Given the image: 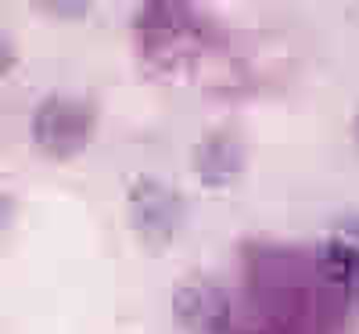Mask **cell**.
I'll use <instances>...</instances> for the list:
<instances>
[{
	"instance_id": "1",
	"label": "cell",
	"mask_w": 359,
	"mask_h": 334,
	"mask_svg": "<svg viewBox=\"0 0 359 334\" xmlns=\"http://www.w3.org/2000/svg\"><path fill=\"white\" fill-rule=\"evenodd\" d=\"M29 133H33V144L43 159L72 162L90 147V140L97 133V108L86 98L50 94L33 108Z\"/></svg>"
},
{
	"instance_id": "2",
	"label": "cell",
	"mask_w": 359,
	"mask_h": 334,
	"mask_svg": "<svg viewBox=\"0 0 359 334\" xmlns=\"http://www.w3.org/2000/svg\"><path fill=\"white\" fill-rule=\"evenodd\" d=\"M126 220L130 230L147 252H165L187 223V201L172 184L158 176H137L126 191Z\"/></svg>"
},
{
	"instance_id": "3",
	"label": "cell",
	"mask_w": 359,
	"mask_h": 334,
	"mask_svg": "<svg viewBox=\"0 0 359 334\" xmlns=\"http://www.w3.org/2000/svg\"><path fill=\"white\" fill-rule=\"evenodd\" d=\"M172 320L184 334H230V298L216 281L184 277L172 288Z\"/></svg>"
},
{
	"instance_id": "4",
	"label": "cell",
	"mask_w": 359,
	"mask_h": 334,
	"mask_svg": "<svg viewBox=\"0 0 359 334\" xmlns=\"http://www.w3.org/2000/svg\"><path fill=\"white\" fill-rule=\"evenodd\" d=\"M194 176L201 180V187L208 191H226L241 180L245 166H248V151L245 140L237 137L233 130H208L191 155Z\"/></svg>"
},
{
	"instance_id": "5",
	"label": "cell",
	"mask_w": 359,
	"mask_h": 334,
	"mask_svg": "<svg viewBox=\"0 0 359 334\" xmlns=\"http://www.w3.org/2000/svg\"><path fill=\"white\" fill-rule=\"evenodd\" d=\"M316 269L323 284H331L345 298L348 313H359V248L334 234L323 237L316 245Z\"/></svg>"
},
{
	"instance_id": "6",
	"label": "cell",
	"mask_w": 359,
	"mask_h": 334,
	"mask_svg": "<svg viewBox=\"0 0 359 334\" xmlns=\"http://www.w3.org/2000/svg\"><path fill=\"white\" fill-rule=\"evenodd\" d=\"M36 8L43 15H54V18H83L90 11L86 0H40Z\"/></svg>"
},
{
	"instance_id": "7",
	"label": "cell",
	"mask_w": 359,
	"mask_h": 334,
	"mask_svg": "<svg viewBox=\"0 0 359 334\" xmlns=\"http://www.w3.org/2000/svg\"><path fill=\"white\" fill-rule=\"evenodd\" d=\"M334 237H341V241H348V245L359 248V212H348V216H341L334 223Z\"/></svg>"
},
{
	"instance_id": "8",
	"label": "cell",
	"mask_w": 359,
	"mask_h": 334,
	"mask_svg": "<svg viewBox=\"0 0 359 334\" xmlns=\"http://www.w3.org/2000/svg\"><path fill=\"white\" fill-rule=\"evenodd\" d=\"M15 65H18V51L11 47V40L0 33V79L4 76H11L15 72Z\"/></svg>"
},
{
	"instance_id": "9",
	"label": "cell",
	"mask_w": 359,
	"mask_h": 334,
	"mask_svg": "<svg viewBox=\"0 0 359 334\" xmlns=\"http://www.w3.org/2000/svg\"><path fill=\"white\" fill-rule=\"evenodd\" d=\"M15 212H18V201H15L8 191H0V234L15 223Z\"/></svg>"
},
{
	"instance_id": "10",
	"label": "cell",
	"mask_w": 359,
	"mask_h": 334,
	"mask_svg": "<svg viewBox=\"0 0 359 334\" xmlns=\"http://www.w3.org/2000/svg\"><path fill=\"white\" fill-rule=\"evenodd\" d=\"M352 140H355V147H359V112H355V119H352Z\"/></svg>"
}]
</instances>
